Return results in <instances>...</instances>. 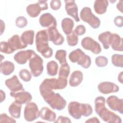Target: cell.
I'll use <instances>...</instances> for the list:
<instances>
[{
  "label": "cell",
  "mask_w": 123,
  "mask_h": 123,
  "mask_svg": "<svg viewBox=\"0 0 123 123\" xmlns=\"http://www.w3.org/2000/svg\"><path fill=\"white\" fill-rule=\"evenodd\" d=\"M39 116L41 119L49 122H54L56 120L55 112L47 107H44L39 111Z\"/></svg>",
  "instance_id": "22"
},
{
  "label": "cell",
  "mask_w": 123,
  "mask_h": 123,
  "mask_svg": "<svg viewBox=\"0 0 123 123\" xmlns=\"http://www.w3.org/2000/svg\"><path fill=\"white\" fill-rule=\"evenodd\" d=\"M0 123H16V121L13 118L7 115L5 113H3L0 115Z\"/></svg>",
  "instance_id": "39"
},
{
  "label": "cell",
  "mask_w": 123,
  "mask_h": 123,
  "mask_svg": "<svg viewBox=\"0 0 123 123\" xmlns=\"http://www.w3.org/2000/svg\"><path fill=\"white\" fill-rule=\"evenodd\" d=\"M21 108L22 104L14 101L10 105L8 109L9 112L13 118L19 119L21 115Z\"/></svg>",
  "instance_id": "25"
},
{
  "label": "cell",
  "mask_w": 123,
  "mask_h": 123,
  "mask_svg": "<svg viewBox=\"0 0 123 123\" xmlns=\"http://www.w3.org/2000/svg\"><path fill=\"white\" fill-rule=\"evenodd\" d=\"M80 16L82 21L87 23L94 29L98 28L100 25V19L92 12L90 8L84 7L81 11Z\"/></svg>",
  "instance_id": "6"
},
{
  "label": "cell",
  "mask_w": 123,
  "mask_h": 123,
  "mask_svg": "<svg viewBox=\"0 0 123 123\" xmlns=\"http://www.w3.org/2000/svg\"><path fill=\"white\" fill-rule=\"evenodd\" d=\"M49 41L47 30H41L37 32L35 39L36 49L45 58H49L53 54V50L49 47Z\"/></svg>",
  "instance_id": "2"
},
{
  "label": "cell",
  "mask_w": 123,
  "mask_h": 123,
  "mask_svg": "<svg viewBox=\"0 0 123 123\" xmlns=\"http://www.w3.org/2000/svg\"><path fill=\"white\" fill-rule=\"evenodd\" d=\"M39 111L35 102H29L25 107L24 116L25 121L33 122L39 117Z\"/></svg>",
  "instance_id": "8"
},
{
  "label": "cell",
  "mask_w": 123,
  "mask_h": 123,
  "mask_svg": "<svg viewBox=\"0 0 123 123\" xmlns=\"http://www.w3.org/2000/svg\"><path fill=\"white\" fill-rule=\"evenodd\" d=\"M56 80V78H46L43 81L39 86V91L42 98L53 91V90H57Z\"/></svg>",
  "instance_id": "11"
},
{
  "label": "cell",
  "mask_w": 123,
  "mask_h": 123,
  "mask_svg": "<svg viewBox=\"0 0 123 123\" xmlns=\"http://www.w3.org/2000/svg\"><path fill=\"white\" fill-rule=\"evenodd\" d=\"M74 31L77 36H82L85 34L86 28L84 25H79L76 26Z\"/></svg>",
  "instance_id": "40"
},
{
  "label": "cell",
  "mask_w": 123,
  "mask_h": 123,
  "mask_svg": "<svg viewBox=\"0 0 123 123\" xmlns=\"http://www.w3.org/2000/svg\"><path fill=\"white\" fill-rule=\"evenodd\" d=\"M10 95L14 98L16 102L22 105L28 103L32 99V95L29 92L25 90L17 92H11Z\"/></svg>",
  "instance_id": "15"
},
{
  "label": "cell",
  "mask_w": 123,
  "mask_h": 123,
  "mask_svg": "<svg viewBox=\"0 0 123 123\" xmlns=\"http://www.w3.org/2000/svg\"><path fill=\"white\" fill-rule=\"evenodd\" d=\"M0 52L2 53L9 54L13 52L11 49L8 42L1 41L0 44Z\"/></svg>",
  "instance_id": "37"
},
{
  "label": "cell",
  "mask_w": 123,
  "mask_h": 123,
  "mask_svg": "<svg viewBox=\"0 0 123 123\" xmlns=\"http://www.w3.org/2000/svg\"><path fill=\"white\" fill-rule=\"evenodd\" d=\"M105 98L102 96L95 99V111L99 117L104 122L109 123H121V118L117 114L110 111L105 107Z\"/></svg>",
  "instance_id": "1"
},
{
  "label": "cell",
  "mask_w": 123,
  "mask_h": 123,
  "mask_svg": "<svg viewBox=\"0 0 123 123\" xmlns=\"http://www.w3.org/2000/svg\"><path fill=\"white\" fill-rule=\"evenodd\" d=\"M36 54V52L32 49L20 50L14 55L13 58L17 63L24 64Z\"/></svg>",
  "instance_id": "13"
},
{
  "label": "cell",
  "mask_w": 123,
  "mask_h": 123,
  "mask_svg": "<svg viewBox=\"0 0 123 123\" xmlns=\"http://www.w3.org/2000/svg\"><path fill=\"white\" fill-rule=\"evenodd\" d=\"M15 66L13 62L5 61L0 63V71L4 75H9L14 70Z\"/></svg>",
  "instance_id": "26"
},
{
  "label": "cell",
  "mask_w": 123,
  "mask_h": 123,
  "mask_svg": "<svg viewBox=\"0 0 123 123\" xmlns=\"http://www.w3.org/2000/svg\"><path fill=\"white\" fill-rule=\"evenodd\" d=\"M48 9L47 0H39L36 3L28 5L26 8V11L28 15L31 17H37L41 11Z\"/></svg>",
  "instance_id": "9"
},
{
  "label": "cell",
  "mask_w": 123,
  "mask_h": 123,
  "mask_svg": "<svg viewBox=\"0 0 123 123\" xmlns=\"http://www.w3.org/2000/svg\"><path fill=\"white\" fill-rule=\"evenodd\" d=\"M54 123H71L72 122L68 117H64L62 116H60L58 117V119H56L54 122Z\"/></svg>",
  "instance_id": "43"
},
{
  "label": "cell",
  "mask_w": 123,
  "mask_h": 123,
  "mask_svg": "<svg viewBox=\"0 0 123 123\" xmlns=\"http://www.w3.org/2000/svg\"><path fill=\"white\" fill-rule=\"evenodd\" d=\"M5 28V25L4 22L2 20H0V35H1L3 32L4 31Z\"/></svg>",
  "instance_id": "46"
},
{
  "label": "cell",
  "mask_w": 123,
  "mask_h": 123,
  "mask_svg": "<svg viewBox=\"0 0 123 123\" xmlns=\"http://www.w3.org/2000/svg\"><path fill=\"white\" fill-rule=\"evenodd\" d=\"M7 42L11 49L13 52L18 49H25L27 46L23 43L21 37L17 34L12 36L8 39Z\"/></svg>",
  "instance_id": "20"
},
{
  "label": "cell",
  "mask_w": 123,
  "mask_h": 123,
  "mask_svg": "<svg viewBox=\"0 0 123 123\" xmlns=\"http://www.w3.org/2000/svg\"><path fill=\"white\" fill-rule=\"evenodd\" d=\"M108 59L104 56H99L95 59V63L99 67H105L108 64Z\"/></svg>",
  "instance_id": "36"
},
{
  "label": "cell",
  "mask_w": 123,
  "mask_h": 123,
  "mask_svg": "<svg viewBox=\"0 0 123 123\" xmlns=\"http://www.w3.org/2000/svg\"><path fill=\"white\" fill-rule=\"evenodd\" d=\"M0 102H2L6 98V94L4 91H3L2 90H0Z\"/></svg>",
  "instance_id": "47"
},
{
  "label": "cell",
  "mask_w": 123,
  "mask_h": 123,
  "mask_svg": "<svg viewBox=\"0 0 123 123\" xmlns=\"http://www.w3.org/2000/svg\"><path fill=\"white\" fill-rule=\"evenodd\" d=\"M114 25L118 27H122L123 26V17L122 16H117L114 19Z\"/></svg>",
  "instance_id": "42"
},
{
  "label": "cell",
  "mask_w": 123,
  "mask_h": 123,
  "mask_svg": "<svg viewBox=\"0 0 123 123\" xmlns=\"http://www.w3.org/2000/svg\"><path fill=\"white\" fill-rule=\"evenodd\" d=\"M83 79V74L79 70L74 71L71 74L69 79V85L72 87L78 86L82 82Z\"/></svg>",
  "instance_id": "23"
},
{
  "label": "cell",
  "mask_w": 123,
  "mask_h": 123,
  "mask_svg": "<svg viewBox=\"0 0 123 123\" xmlns=\"http://www.w3.org/2000/svg\"><path fill=\"white\" fill-rule=\"evenodd\" d=\"M67 55V51L64 49H59L56 51L55 57L57 60L61 65L67 62L66 57Z\"/></svg>",
  "instance_id": "32"
},
{
  "label": "cell",
  "mask_w": 123,
  "mask_h": 123,
  "mask_svg": "<svg viewBox=\"0 0 123 123\" xmlns=\"http://www.w3.org/2000/svg\"><path fill=\"white\" fill-rule=\"evenodd\" d=\"M65 9L67 14L72 17L75 22L80 21L78 14V7L74 0H65Z\"/></svg>",
  "instance_id": "17"
},
{
  "label": "cell",
  "mask_w": 123,
  "mask_h": 123,
  "mask_svg": "<svg viewBox=\"0 0 123 123\" xmlns=\"http://www.w3.org/2000/svg\"><path fill=\"white\" fill-rule=\"evenodd\" d=\"M29 66L33 76L38 77L43 71V60L40 56L36 54L29 60Z\"/></svg>",
  "instance_id": "7"
},
{
  "label": "cell",
  "mask_w": 123,
  "mask_h": 123,
  "mask_svg": "<svg viewBox=\"0 0 123 123\" xmlns=\"http://www.w3.org/2000/svg\"><path fill=\"white\" fill-rule=\"evenodd\" d=\"M35 32L33 30H28L24 32L21 36V39L23 43L27 46L32 45L34 42Z\"/></svg>",
  "instance_id": "27"
},
{
  "label": "cell",
  "mask_w": 123,
  "mask_h": 123,
  "mask_svg": "<svg viewBox=\"0 0 123 123\" xmlns=\"http://www.w3.org/2000/svg\"><path fill=\"white\" fill-rule=\"evenodd\" d=\"M123 72H121L120 73H119V74H118V80L119 81V82H120L121 84L123 83Z\"/></svg>",
  "instance_id": "48"
},
{
  "label": "cell",
  "mask_w": 123,
  "mask_h": 123,
  "mask_svg": "<svg viewBox=\"0 0 123 123\" xmlns=\"http://www.w3.org/2000/svg\"><path fill=\"white\" fill-rule=\"evenodd\" d=\"M81 44L84 49L90 50L95 54H98L101 52L100 44L90 37H86L83 38L81 40Z\"/></svg>",
  "instance_id": "10"
},
{
  "label": "cell",
  "mask_w": 123,
  "mask_h": 123,
  "mask_svg": "<svg viewBox=\"0 0 123 123\" xmlns=\"http://www.w3.org/2000/svg\"><path fill=\"white\" fill-rule=\"evenodd\" d=\"M70 61L73 63H77L85 69L89 68L91 63L89 56L85 54L80 49H77L71 51L68 56Z\"/></svg>",
  "instance_id": "5"
},
{
  "label": "cell",
  "mask_w": 123,
  "mask_h": 123,
  "mask_svg": "<svg viewBox=\"0 0 123 123\" xmlns=\"http://www.w3.org/2000/svg\"><path fill=\"white\" fill-rule=\"evenodd\" d=\"M117 9L122 13H123V1L120 0L116 5Z\"/></svg>",
  "instance_id": "45"
},
{
  "label": "cell",
  "mask_w": 123,
  "mask_h": 123,
  "mask_svg": "<svg viewBox=\"0 0 123 123\" xmlns=\"http://www.w3.org/2000/svg\"><path fill=\"white\" fill-rule=\"evenodd\" d=\"M47 33L49 40L51 41L55 45H61L64 41L63 36L60 34L56 28V26H51L48 28Z\"/></svg>",
  "instance_id": "12"
},
{
  "label": "cell",
  "mask_w": 123,
  "mask_h": 123,
  "mask_svg": "<svg viewBox=\"0 0 123 123\" xmlns=\"http://www.w3.org/2000/svg\"><path fill=\"white\" fill-rule=\"evenodd\" d=\"M86 123H99L100 121L98 120V118L96 117H92L91 118H89V119H88L87 120H86Z\"/></svg>",
  "instance_id": "44"
},
{
  "label": "cell",
  "mask_w": 123,
  "mask_h": 123,
  "mask_svg": "<svg viewBox=\"0 0 123 123\" xmlns=\"http://www.w3.org/2000/svg\"><path fill=\"white\" fill-rule=\"evenodd\" d=\"M61 25L63 32L67 35L72 32L74 26V22L71 18H64L62 21Z\"/></svg>",
  "instance_id": "28"
},
{
  "label": "cell",
  "mask_w": 123,
  "mask_h": 123,
  "mask_svg": "<svg viewBox=\"0 0 123 123\" xmlns=\"http://www.w3.org/2000/svg\"><path fill=\"white\" fill-rule=\"evenodd\" d=\"M5 84L12 92L25 90L23 85L19 81L18 77L16 75H14L11 78L6 79L5 81Z\"/></svg>",
  "instance_id": "16"
},
{
  "label": "cell",
  "mask_w": 123,
  "mask_h": 123,
  "mask_svg": "<svg viewBox=\"0 0 123 123\" xmlns=\"http://www.w3.org/2000/svg\"><path fill=\"white\" fill-rule=\"evenodd\" d=\"M106 102L111 109L123 114V99L122 98H119L117 96L112 95L107 98Z\"/></svg>",
  "instance_id": "14"
},
{
  "label": "cell",
  "mask_w": 123,
  "mask_h": 123,
  "mask_svg": "<svg viewBox=\"0 0 123 123\" xmlns=\"http://www.w3.org/2000/svg\"><path fill=\"white\" fill-rule=\"evenodd\" d=\"M20 78L25 82H29L32 78L31 73L26 69H23L20 71L19 73Z\"/></svg>",
  "instance_id": "35"
},
{
  "label": "cell",
  "mask_w": 123,
  "mask_h": 123,
  "mask_svg": "<svg viewBox=\"0 0 123 123\" xmlns=\"http://www.w3.org/2000/svg\"><path fill=\"white\" fill-rule=\"evenodd\" d=\"M110 46L115 51H123V38L118 34L111 33L110 37Z\"/></svg>",
  "instance_id": "21"
},
{
  "label": "cell",
  "mask_w": 123,
  "mask_h": 123,
  "mask_svg": "<svg viewBox=\"0 0 123 123\" xmlns=\"http://www.w3.org/2000/svg\"><path fill=\"white\" fill-rule=\"evenodd\" d=\"M111 62L114 66L123 67V55L122 54H114L111 56Z\"/></svg>",
  "instance_id": "33"
},
{
  "label": "cell",
  "mask_w": 123,
  "mask_h": 123,
  "mask_svg": "<svg viewBox=\"0 0 123 123\" xmlns=\"http://www.w3.org/2000/svg\"><path fill=\"white\" fill-rule=\"evenodd\" d=\"M66 40L68 45L71 47L76 46L78 42V36L76 35L74 31H72L71 33L67 35Z\"/></svg>",
  "instance_id": "34"
},
{
  "label": "cell",
  "mask_w": 123,
  "mask_h": 123,
  "mask_svg": "<svg viewBox=\"0 0 123 123\" xmlns=\"http://www.w3.org/2000/svg\"><path fill=\"white\" fill-rule=\"evenodd\" d=\"M68 113L75 119L79 120L82 116L88 117L93 113L91 106L88 103H81L77 101H71L68 106Z\"/></svg>",
  "instance_id": "3"
},
{
  "label": "cell",
  "mask_w": 123,
  "mask_h": 123,
  "mask_svg": "<svg viewBox=\"0 0 123 123\" xmlns=\"http://www.w3.org/2000/svg\"><path fill=\"white\" fill-rule=\"evenodd\" d=\"M61 6V1L60 0H52L50 2V7L53 10H58Z\"/></svg>",
  "instance_id": "41"
},
{
  "label": "cell",
  "mask_w": 123,
  "mask_h": 123,
  "mask_svg": "<svg viewBox=\"0 0 123 123\" xmlns=\"http://www.w3.org/2000/svg\"><path fill=\"white\" fill-rule=\"evenodd\" d=\"M109 5V1L107 0H96L94 1V9L95 12L98 14L105 13Z\"/></svg>",
  "instance_id": "24"
},
{
  "label": "cell",
  "mask_w": 123,
  "mask_h": 123,
  "mask_svg": "<svg viewBox=\"0 0 123 123\" xmlns=\"http://www.w3.org/2000/svg\"><path fill=\"white\" fill-rule=\"evenodd\" d=\"M111 33L106 31L100 33L98 37V40L102 43L104 49H107L110 48V40Z\"/></svg>",
  "instance_id": "29"
},
{
  "label": "cell",
  "mask_w": 123,
  "mask_h": 123,
  "mask_svg": "<svg viewBox=\"0 0 123 123\" xmlns=\"http://www.w3.org/2000/svg\"><path fill=\"white\" fill-rule=\"evenodd\" d=\"M58 64L56 62L51 61L47 64V74L51 76H55L58 73Z\"/></svg>",
  "instance_id": "30"
},
{
  "label": "cell",
  "mask_w": 123,
  "mask_h": 123,
  "mask_svg": "<svg viewBox=\"0 0 123 123\" xmlns=\"http://www.w3.org/2000/svg\"><path fill=\"white\" fill-rule=\"evenodd\" d=\"M43 98L52 109L59 111L63 110L67 104L66 100L59 93H55L53 91Z\"/></svg>",
  "instance_id": "4"
},
{
  "label": "cell",
  "mask_w": 123,
  "mask_h": 123,
  "mask_svg": "<svg viewBox=\"0 0 123 123\" xmlns=\"http://www.w3.org/2000/svg\"><path fill=\"white\" fill-rule=\"evenodd\" d=\"M39 23L43 27H49L51 26H57L56 18L50 13H44L39 17Z\"/></svg>",
  "instance_id": "19"
},
{
  "label": "cell",
  "mask_w": 123,
  "mask_h": 123,
  "mask_svg": "<svg viewBox=\"0 0 123 123\" xmlns=\"http://www.w3.org/2000/svg\"><path fill=\"white\" fill-rule=\"evenodd\" d=\"M70 73V67L67 62L62 64L59 72V77L67 79Z\"/></svg>",
  "instance_id": "31"
},
{
  "label": "cell",
  "mask_w": 123,
  "mask_h": 123,
  "mask_svg": "<svg viewBox=\"0 0 123 123\" xmlns=\"http://www.w3.org/2000/svg\"><path fill=\"white\" fill-rule=\"evenodd\" d=\"M98 89L101 93L108 94L117 92L119 90V87L113 82L106 81L100 83L98 86Z\"/></svg>",
  "instance_id": "18"
},
{
  "label": "cell",
  "mask_w": 123,
  "mask_h": 123,
  "mask_svg": "<svg viewBox=\"0 0 123 123\" xmlns=\"http://www.w3.org/2000/svg\"><path fill=\"white\" fill-rule=\"evenodd\" d=\"M15 24L18 28H24L27 25V20L26 18L23 16H20L16 18Z\"/></svg>",
  "instance_id": "38"
}]
</instances>
